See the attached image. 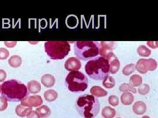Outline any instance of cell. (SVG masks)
Returning a JSON list of instances; mask_svg holds the SVG:
<instances>
[{
	"label": "cell",
	"instance_id": "obj_30",
	"mask_svg": "<svg viewBox=\"0 0 158 118\" xmlns=\"http://www.w3.org/2000/svg\"><path fill=\"white\" fill-rule=\"evenodd\" d=\"M8 106V101L4 97H0V111L5 110Z\"/></svg>",
	"mask_w": 158,
	"mask_h": 118
},
{
	"label": "cell",
	"instance_id": "obj_8",
	"mask_svg": "<svg viewBox=\"0 0 158 118\" xmlns=\"http://www.w3.org/2000/svg\"><path fill=\"white\" fill-rule=\"evenodd\" d=\"M43 103V100L40 96H28L25 97L21 101V104L29 107H37Z\"/></svg>",
	"mask_w": 158,
	"mask_h": 118
},
{
	"label": "cell",
	"instance_id": "obj_10",
	"mask_svg": "<svg viewBox=\"0 0 158 118\" xmlns=\"http://www.w3.org/2000/svg\"><path fill=\"white\" fill-rule=\"evenodd\" d=\"M65 68L69 71H78L81 68V63L78 59L71 57L66 60Z\"/></svg>",
	"mask_w": 158,
	"mask_h": 118
},
{
	"label": "cell",
	"instance_id": "obj_31",
	"mask_svg": "<svg viewBox=\"0 0 158 118\" xmlns=\"http://www.w3.org/2000/svg\"><path fill=\"white\" fill-rule=\"evenodd\" d=\"M7 77V73L5 70L0 69V82L4 81Z\"/></svg>",
	"mask_w": 158,
	"mask_h": 118
},
{
	"label": "cell",
	"instance_id": "obj_25",
	"mask_svg": "<svg viewBox=\"0 0 158 118\" xmlns=\"http://www.w3.org/2000/svg\"><path fill=\"white\" fill-rule=\"evenodd\" d=\"M137 52L140 56L148 57L150 55L152 51L145 45H140L137 49Z\"/></svg>",
	"mask_w": 158,
	"mask_h": 118
},
{
	"label": "cell",
	"instance_id": "obj_32",
	"mask_svg": "<svg viewBox=\"0 0 158 118\" xmlns=\"http://www.w3.org/2000/svg\"><path fill=\"white\" fill-rule=\"evenodd\" d=\"M4 43H5V45L6 47H9V48H13L17 44V42L16 41H12V42L6 41L4 42Z\"/></svg>",
	"mask_w": 158,
	"mask_h": 118
},
{
	"label": "cell",
	"instance_id": "obj_19",
	"mask_svg": "<svg viewBox=\"0 0 158 118\" xmlns=\"http://www.w3.org/2000/svg\"><path fill=\"white\" fill-rule=\"evenodd\" d=\"M9 64L12 68H17L20 67L22 64V59L19 56L13 55L9 59Z\"/></svg>",
	"mask_w": 158,
	"mask_h": 118
},
{
	"label": "cell",
	"instance_id": "obj_4",
	"mask_svg": "<svg viewBox=\"0 0 158 118\" xmlns=\"http://www.w3.org/2000/svg\"><path fill=\"white\" fill-rule=\"evenodd\" d=\"M100 50V43L96 41H78L75 43V54L83 61L94 59L99 54Z\"/></svg>",
	"mask_w": 158,
	"mask_h": 118
},
{
	"label": "cell",
	"instance_id": "obj_12",
	"mask_svg": "<svg viewBox=\"0 0 158 118\" xmlns=\"http://www.w3.org/2000/svg\"><path fill=\"white\" fill-rule=\"evenodd\" d=\"M147 106L142 101H137L133 106V112L138 115H141L146 112Z\"/></svg>",
	"mask_w": 158,
	"mask_h": 118
},
{
	"label": "cell",
	"instance_id": "obj_14",
	"mask_svg": "<svg viewBox=\"0 0 158 118\" xmlns=\"http://www.w3.org/2000/svg\"><path fill=\"white\" fill-rule=\"evenodd\" d=\"M27 89L30 93L37 94L41 91V84L37 81H31L27 83Z\"/></svg>",
	"mask_w": 158,
	"mask_h": 118
},
{
	"label": "cell",
	"instance_id": "obj_22",
	"mask_svg": "<svg viewBox=\"0 0 158 118\" xmlns=\"http://www.w3.org/2000/svg\"><path fill=\"white\" fill-rule=\"evenodd\" d=\"M129 84L132 87H138L142 83V77L138 74H134L130 77Z\"/></svg>",
	"mask_w": 158,
	"mask_h": 118
},
{
	"label": "cell",
	"instance_id": "obj_2",
	"mask_svg": "<svg viewBox=\"0 0 158 118\" xmlns=\"http://www.w3.org/2000/svg\"><path fill=\"white\" fill-rule=\"evenodd\" d=\"M85 69L90 78L101 81L110 73V65L108 59L100 57L89 61L85 65Z\"/></svg>",
	"mask_w": 158,
	"mask_h": 118
},
{
	"label": "cell",
	"instance_id": "obj_6",
	"mask_svg": "<svg viewBox=\"0 0 158 118\" xmlns=\"http://www.w3.org/2000/svg\"><path fill=\"white\" fill-rule=\"evenodd\" d=\"M65 82L69 91L74 92H84L88 87V79L81 71L70 72L66 76Z\"/></svg>",
	"mask_w": 158,
	"mask_h": 118
},
{
	"label": "cell",
	"instance_id": "obj_34",
	"mask_svg": "<svg viewBox=\"0 0 158 118\" xmlns=\"http://www.w3.org/2000/svg\"><path fill=\"white\" fill-rule=\"evenodd\" d=\"M147 45L151 48L153 49L156 48L158 47L157 41H149L147 42Z\"/></svg>",
	"mask_w": 158,
	"mask_h": 118
},
{
	"label": "cell",
	"instance_id": "obj_29",
	"mask_svg": "<svg viewBox=\"0 0 158 118\" xmlns=\"http://www.w3.org/2000/svg\"><path fill=\"white\" fill-rule=\"evenodd\" d=\"M9 51L6 48H0V60H6L9 57Z\"/></svg>",
	"mask_w": 158,
	"mask_h": 118
},
{
	"label": "cell",
	"instance_id": "obj_15",
	"mask_svg": "<svg viewBox=\"0 0 158 118\" xmlns=\"http://www.w3.org/2000/svg\"><path fill=\"white\" fill-rule=\"evenodd\" d=\"M32 111L31 107H27L21 104H19L16 106L15 108V112L19 116L21 117L27 116Z\"/></svg>",
	"mask_w": 158,
	"mask_h": 118
},
{
	"label": "cell",
	"instance_id": "obj_24",
	"mask_svg": "<svg viewBox=\"0 0 158 118\" xmlns=\"http://www.w3.org/2000/svg\"><path fill=\"white\" fill-rule=\"evenodd\" d=\"M119 90L120 92H131L134 94L137 93V89L131 86L129 84L123 83L120 85L119 87Z\"/></svg>",
	"mask_w": 158,
	"mask_h": 118
},
{
	"label": "cell",
	"instance_id": "obj_11",
	"mask_svg": "<svg viewBox=\"0 0 158 118\" xmlns=\"http://www.w3.org/2000/svg\"><path fill=\"white\" fill-rule=\"evenodd\" d=\"M110 65V72L115 74L120 68V62L114 53L111 54L107 58Z\"/></svg>",
	"mask_w": 158,
	"mask_h": 118
},
{
	"label": "cell",
	"instance_id": "obj_26",
	"mask_svg": "<svg viewBox=\"0 0 158 118\" xmlns=\"http://www.w3.org/2000/svg\"><path fill=\"white\" fill-rule=\"evenodd\" d=\"M135 65L134 64H131L126 65L122 70V73L125 75L128 76L135 72Z\"/></svg>",
	"mask_w": 158,
	"mask_h": 118
},
{
	"label": "cell",
	"instance_id": "obj_18",
	"mask_svg": "<svg viewBox=\"0 0 158 118\" xmlns=\"http://www.w3.org/2000/svg\"><path fill=\"white\" fill-rule=\"evenodd\" d=\"M36 112L40 118H46L49 116L51 114L50 108L47 105H42L36 109Z\"/></svg>",
	"mask_w": 158,
	"mask_h": 118
},
{
	"label": "cell",
	"instance_id": "obj_16",
	"mask_svg": "<svg viewBox=\"0 0 158 118\" xmlns=\"http://www.w3.org/2000/svg\"><path fill=\"white\" fill-rule=\"evenodd\" d=\"M90 92L92 96L97 97H105L108 95L106 91L98 86L92 87L90 88Z\"/></svg>",
	"mask_w": 158,
	"mask_h": 118
},
{
	"label": "cell",
	"instance_id": "obj_1",
	"mask_svg": "<svg viewBox=\"0 0 158 118\" xmlns=\"http://www.w3.org/2000/svg\"><path fill=\"white\" fill-rule=\"evenodd\" d=\"M1 86L2 96L8 101H21L28 94L27 88L25 85L15 80L4 82Z\"/></svg>",
	"mask_w": 158,
	"mask_h": 118
},
{
	"label": "cell",
	"instance_id": "obj_28",
	"mask_svg": "<svg viewBox=\"0 0 158 118\" xmlns=\"http://www.w3.org/2000/svg\"><path fill=\"white\" fill-rule=\"evenodd\" d=\"M109 103L113 106H116L119 104V99L118 97L116 96H111L108 99Z\"/></svg>",
	"mask_w": 158,
	"mask_h": 118
},
{
	"label": "cell",
	"instance_id": "obj_3",
	"mask_svg": "<svg viewBox=\"0 0 158 118\" xmlns=\"http://www.w3.org/2000/svg\"><path fill=\"white\" fill-rule=\"evenodd\" d=\"M76 105L80 114L86 118L95 117L100 109L98 99L92 95H85L79 97Z\"/></svg>",
	"mask_w": 158,
	"mask_h": 118
},
{
	"label": "cell",
	"instance_id": "obj_7",
	"mask_svg": "<svg viewBox=\"0 0 158 118\" xmlns=\"http://www.w3.org/2000/svg\"><path fill=\"white\" fill-rule=\"evenodd\" d=\"M157 67V63L155 59H141L138 60L135 66V69L139 73L145 74L148 71H154Z\"/></svg>",
	"mask_w": 158,
	"mask_h": 118
},
{
	"label": "cell",
	"instance_id": "obj_21",
	"mask_svg": "<svg viewBox=\"0 0 158 118\" xmlns=\"http://www.w3.org/2000/svg\"><path fill=\"white\" fill-rule=\"evenodd\" d=\"M102 115L105 118H113L116 115V110L110 106H106L102 110Z\"/></svg>",
	"mask_w": 158,
	"mask_h": 118
},
{
	"label": "cell",
	"instance_id": "obj_27",
	"mask_svg": "<svg viewBox=\"0 0 158 118\" xmlns=\"http://www.w3.org/2000/svg\"><path fill=\"white\" fill-rule=\"evenodd\" d=\"M150 90V88L148 85L143 84H141L138 88V92L140 95L144 96L149 93Z\"/></svg>",
	"mask_w": 158,
	"mask_h": 118
},
{
	"label": "cell",
	"instance_id": "obj_23",
	"mask_svg": "<svg viewBox=\"0 0 158 118\" xmlns=\"http://www.w3.org/2000/svg\"><path fill=\"white\" fill-rule=\"evenodd\" d=\"M116 82L115 79L112 77L108 76L103 79V85L108 89L112 88L115 87Z\"/></svg>",
	"mask_w": 158,
	"mask_h": 118
},
{
	"label": "cell",
	"instance_id": "obj_13",
	"mask_svg": "<svg viewBox=\"0 0 158 118\" xmlns=\"http://www.w3.org/2000/svg\"><path fill=\"white\" fill-rule=\"evenodd\" d=\"M41 82L45 87L51 88L55 85L56 79L52 74H45L41 77Z\"/></svg>",
	"mask_w": 158,
	"mask_h": 118
},
{
	"label": "cell",
	"instance_id": "obj_35",
	"mask_svg": "<svg viewBox=\"0 0 158 118\" xmlns=\"http://www.w3.org/2000/svg\"><path fill=\"white\" fill-rule=\"evenodd\" d=\"M142 118H151L150 117L148 116H144L142 117Z\"/></svg>",
	"mask_w": 158,
	"mask_h": 118
},
{
	"label": "cell",
	"instance_id": "obj_20",
	"mask_svg": "<svg viewBox=\"0 0 158 118\" xmlns=\"http://www.w3.org/2000/svg\"><path fill=\"white\" fill-rule=\"evenodd\" d=\"M44 96L46 101L52 102L55 101L58 98V94L55 90L49 89L44 92Z\"/></svg>",
	"mask_w": 158,
	"mask_h": 118
},
{
	"label": "cell",
	"instance_id": "obj_9",
	"mask_svg": "<svg viewBox=\"0 0 158 118\" xmlns=\"http://www.w3.org/2000/svg\"><path fill=\"white\" fill-rule=\"evenodd\" d=\"M114 42H101L100 43V54L102 57L107 59L109 56L113 53Z\"/></svg>",
	"mask_w": 158,
	"mask_h": 118
},
{
	"label": "cell",
	"instance_id": "obj_37",
	"mask_svg": "<svg viewBox=\"0 0 158 118\" xmlns=\"http://www.w3.org/2000/svg\"></svg>",
	"mask_w": 158,
	"mask_h": 118
},
{
	"label": "cell",
	"instance_id": "obj_36",
	"mask_svg": "<svg viewBox=\"0 0 158 118\" xmlns=\"http://www.w3.org/2000/svg\"><path fill=\"white\" fill-rule=\"evenodd\" d=\"M1 89H2V86L0 85V93L1 92Z\"/></svg>",
	"mask_w": 158,
	"mask_h": 118
},
{
	"label": "cell",
	"instance_id": "obj_17",
	"mask_svg": "<svg viewBox=\"0 0 158 118\" xmlns=\"http://www.w3.org/2000/svg\"><path fill=\"white\" fill-rule=\"evenodd\" d=\"M134 95L130 92H124L122 94L121 101L122 103L125 105H130L133 103L134 101Z\"/></svg>",
	"mask_w": 158,
	"mask_h": 118
},
{
	"label": "cell",
	"instance_id": "obj_33",
	"mask_svg": "<svg viewBox=\"0 0 158 118\" xmlns=\"http://www.w3.org/2000/svg\"><path fill=\"white\" fill-rule=\"evenodd\" d=\"M27 118H40V117L37 112L32 111L31 113L27 116Z\"/></svg>",
	"mask_w": 158,
	"mask_h": 118
},
{
	"label": "cell",
	"instance_id": "obj_5",
	"mask_svg": "<svg viewBox=\"0 0 158 118\" xmlns=\"http://www.w3.org/2000/svg\"><path fill=\"white\" fill-rule=\"evenodd\" d=\"M44 49L52 60H62L68 55L71 46L67 41H48L44 43Z\"/></svg>",
	"mask_w": 158,
	"mask_h": 118
}]
</instances>
